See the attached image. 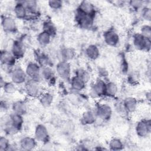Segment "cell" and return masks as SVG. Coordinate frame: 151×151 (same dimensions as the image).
<instances>
[{"label": "cell", "instance_id": "cell-1", "mask_svg": "<svg viewBox=\"0 0 151 151\" xmlns=\"http://www.w3.org/2000/svg\"><path fill=\"white\" fill-rule=\"evenodd\" d=\"M94 15H88L78 11L76 15V20L80 26L83 28H90L93 23Z\"/></svg>", "mask_w": 151, "mask_h": 151}, {"label": "cell", "instance_id": "cell-2", "mask_svg": "<svg viewBox=\"0 0 151 151\" xmlns=\"http://www.w3.org/2000/svg\"><path fill=\"white\" fill-rule=\"evenodd\" d=\"M133 42L135 47L139 50L148 51L150 48V39L143 37L140 34L134 36Z\"/></svg>", "mask_w": 151, "mask_h": 151}, {"label": "cell", "instance_id": "cell-3", "mask_svg": "<svg viewBox=\"0 0 151 151\" xmlns=\"http://www.w3.org/2000/svg\"><path fill=\"white\" fill-rule=\"evenodd\" d=\"M26 74L34 81L37 83L40 80V69L38 65L36 63H31L27 65Z\"/></svg>", "mask_w": 151, "mask_h": 151}, {"label": "cell", "instance_id": "cell-4", "mask_svg": "<svg viewBox=\"0 0 151 151\" xmlns=\"http://www.w3.org/2000/svg\"><path fill=\"white\" fill-rule=\"evenodd\" d=\"M58 74L63 79L68 80L70 77L71 67L66 61L60 62L56 67Z\"/></svg>", "mask_w": 151, "mask_h": 151}, {"label": "cell", "instance_id": "cell-5", "mask_svg": "<svg viewBox=\"0 0 151 151\" xmlns=\"http://www.w3.org/2000/svg\"><path fill=\"white\" fill-rule=\"evenodd\" d=\"M150 121L149 120H141L137 124L136 133L140 137H146L150 132Z\"/></svg>", "mask_w": 151, "mask_h": 151}, {"label": "cell", "instance_id": "cell-6", "mask_svg": "<svg viewBox=\"0 0 151 151\" xmlns=\"http://www.w3.org/2000/svg\"><path fill=\"white\" fill-rule=\"evenodd\" d=\"M27 74L21 68H16L12 71L11 78L12 81L16 84L24 83L26 80Z\"/></svg>", "mask_w": 151, "mask_h": 151}, {"label": "cell", "instance_id": "cell-7", "mask_svg": "<svg viewBox=\"0 0 151 151\" xmlns=\"http://www.w3.org/2000/svg\"><path fill=\"white\" fill-rule=\"evenodd\" d=\"M35 138L41 142H45L48 137V130L46 127L43 124H38L35 130Z\"/></svg>", "mask_w": 151, "mask_h": 151}, {"label": "cell", "instance_id": "cell-8", "mask_svg": "<svg viewBox=\"0 0 151 151\" xmlns=\"http://www.w3.org/2000/svg\"><path fill=\"white\" fill-rule=\"evenodd\" d=\"M2 26L4 31L6 32H14L16 29L15 21L9 17H4L2 19Z\"/></svg>", "mask_w": 151, "mask_h": 151}, {"label": "cell", "instance_id": "cell-9", "mask_svg": "<svg viewBox=\"0 0 151 151\" xmlns=\"http://www.w3.org/2000/svg\"><path fill=\"white\" fill-rule=\"evenodd\" d=\"M105 42L110 46L116 45L119 41V37L117 34L113 30H110L107 31L104 35Z\"/></svg>", "mask_w": 151, "mask_h": 151}, {"label": "cell", "instance_id": "cell-10", "mask_svg": "<svg viewBox=\"0 0 151 151\" xmlns=\"http://www.w3.org/2000/svg\"><path fill=\"white\" fill-rule=\"evenodd\" d=\"M111 109L107 104H103L100 106L97 110V116L104 120L109 119L111 115Z\"/></svg>", "mask_w": 151, "mask_h": 151}, {"label": "cell", "instance_id": "cell-11", "mask_svg": "<svg viewBox=\"0 0 151 151\" xmlns=\"http://www.w3.org/2000/svg\"><path fill=\"white\" fill-rule=\"evenodd\" d=\"M25 91L28 95L31 97H35L39 93V86L37 82L31 80L28 82L25 85Z\"/></svg>", "mask_w": 151, "mask_h": 151}, {"label": "cell", "instance_id": "cell-12", "mask_svg": "<svg viewBox=\"0 0 151 151\" xmlns=\"http://www.w3.org/2000/svg\"><path fill=\"white\" fill-rule=\"evenodd\" d=\"M106 83L101 80H97L92 87L93 94L100 96L106 94Z\"/></svg>", "mask_w": 151, "mask_h": 151}, {"label": "cell", "instance_id": "cell-13", "mask_svg": "<svg viewBox=\"0 0 151 151\" xmlns=\"http://www.w3.org/2000/svg\"><path fill=\"white\" fill-rule=\"evenodd\" d=\"M21 148L25 150H31L36 146V142L34 139L30 137H25L20 141Z\"/></svg>", "mask_w": 151, "mask_h": 151}, {"label": "cell", "instance_id": "cell-14", "mask_svg": "<svg viewBox=\"0 0 151 151\" xmlns=\"http://www.w3.org/2000/svg\"><path fill=\"white\" fill-rule=\"evenodd\" d=\"M15 58L13 54H11L8 51H4L1 53V61L4 65H12L15 62Z\"/></svg>", "mask_w": 151, "mask_h": 151}, {"label": "cell", "instance_id": "cell-15", "mask_svg": "<svg viewBox=\"0 0 151 151\" xmlns=\"http://www.w3.org/2000/svg\"><path fill=\"white\" fill-rule=\"evenodd\" d=\"M94 6L91 2L84 1L80 3L78 11L86 14L94 15Z\"/></svg>", "mask_w": 151, "mask_h": 151}, {"label": "cell", "instance_id": "cell-16", "mask_svg": "<svg viewBox=\"0 0 151 151\" xmlns=\"http://www.w3.org/2000/svg\"><path fill=\"white\" fill-rule=\"evenodd\" d=\"M12 54L15 58L22 57L24 54V48L23 44L18 41H15L12 47Z\"/></svg>", "mask_w": 151, "mask_h": 151}, {"label": "cell", "instance_id": "cell-17", "mask_svg": "<svg viewBox=\"0 0 151 151\" xmlns=\"http://www.w3.org/2000/svg\"><path fill=\"white\" fill-rule=\"evenodd\" d=\"M9 118L13 126L19 130L23 124V119L22 115L14 112L9 116Z\"/></svg>", "mask_w": 151, "mask_h": 151}, {"label": "cell", "instance_id": "cell-18", "mask_svg": "<svg viewBox=\"0 0 151 151\" xmlns=\"http://www.w3.org/2000/svg\"><path fill=\"white\" fill-rule=\"evenodd\" d=\"M123 106L127 112H133L136 108L137 101L133 97H128L124 101Z\"/></svg>", "mask_w": 151, "mask_h": 151}, {"label": "cell", "instance_id": "cell-19", "mask_svg": "<svg viewBox=\"0 0 151 151\" xmlns=\"http://www.w3.org/2000/svg\"><path fill=\"white\" fill-rule=\"evenodd\" d=\"M27 9L21 2H19L15 6L14 12L18 18H24L27 16Z\"/></svg>", "mask_w": 151, "mask_h": 151}, {"label": "cell", "instance_id": "cell-20", "mask_svg": "<svg viewBox=\"0 0 151 151\" xmlns=\"http://www.w3.org/2000/svg\"><path fill=\"white\" fill-rule=\"evenodd\" d=\"M86 53L88 58L95 60L97 58L99 55V50L96 45H90L86 48Z\"/></svg>", "mask_w": 151, "mask_h": 151}, {"label": "cell", "instance_id": "cell-21", "mask_svg": "<svg viewBox=\"0 0 151 151\" xmlns=\"http://www.w3.org/2000/svg\"><path fill=\"white\" fill-rule=\"evenodd\" d=\"M12 110L14 113L22 116L27 111V106L22 101H16L12 105Z\"/></svg>", "mask_w": 151, "mask_h": 151}, {"label": "cell", "instance_id": "cell-22", "mask_svg": "<svg viewBox=\"0 0 151 151\" xmlns=\"http://www.w3.org/2000/svg\"><path fill=\"white\" fill-rule=\"evenodd\" d=\"M85 84L86 83L84 81H83L81 78L78 77L77 76L73 77L71 82V84L73 89L76 91H79L83 89L85 87Z\"/></svg>", "mask_w": 151, "mask_h": 151}, {"label": "cell", "instance_id": "cell-23", "mask_svg": "<svg viewBox=\"0 0 151 151\" xmlns=\"http://www.w3.org/2000/svg\"><path fill=\"white\" fill-rule=\"evenodd\" d=\"M95 116L94 114L90 111H86L82 116L81 121L85 124H91L95 122Z\"/></svg>", "mask_w": 151, "mask_h": 151}, {"label": "cell", "instance_id": "cell-24", "mask_svg": "<svg viewBox=\"0 0 151 151\" xmlns=\"http://www.w3.org/2000/svg\"><path fill=\"white\" fill-rule=\"evenodd\" d=\"M50 38L51 35L45 31L41 32L38 34L37 37L38 41L41 45H47L50 41Z\"/></svg>", "mask_w": 151, "mask_h": 151}, {"label": "cell", "instance_id": "cell-25", "mask_svg": "<svg viewBox=\"0 0 151 151\" xmlns=\"http://www.w3.org/2000/svg\"><path fill=\"white\" fill-rule=\"evenodd\" d=\"M117 91L116 84L113 82H109L106 84V94L110 96H114Z\"/></svg>", "mask_w": 151, "mask_h": 151}, {"label": "cell", "instance_id": "cell-26", "mask_svg": "<svg viewBox=\"0 0 151 151\" xmlns=\"http://www.w3.org/2000/svg\"><path fill=\"white\" fill-rule=\"evenodd\" d=\"M53 100V97L52 96L50 93H45L44 94L41 99H40V102L41 104L44 107H48L50 106L51 103Z\"/></svg>", "mask_w": 151, "mask_h": 151}, {"label": "cell", "instance_id": "cell-27", "mask_svg": "<svg viewBox=\"0 0 151 151\" xmlns=\"http://www.w3.org/2000/svg\"><path fill=\"white\" fill-rule=\"evenodd\" d=\"M109 146L110 149L113 150H118L123 149V143L122 141L119 139H113L110 141Z\"/></svg>", "mask_w": 151, "mask_h": 151}, {"label": "cell", "instance_id": "cell-28", "mask_svg": "<svg viewBox=\"0 0 151 151\" xmlns=\"http://www.w3.org/2000/svg\"><path fill=\"white\" fill-rule=\"evenodd\" d=\"M44 31H45L52 36L55 34L56 29L52 23L50 22H46L44 24Z\"/></svg>", "mask_w": 151, "mask_h": 151}, {"label": "cell", "instance_id": "cell-29", "mask_svg": "<svg viewBox=\"0 0 151 151\" xmlns=\"http://www.w3.org/2000/svg\"><path fill=\"white\" fill-rule=\"evenodd\" d=\"M77 76L78 77L81 78L86 83L87 81H88V80L90 78V74H88V73L84 69L78 70L77 71V76Z\"/></svg>", "mask_w": 151, "mask_h": 151}, {"label": "cell", "instance_id": "cell-30", "mask_svg": "<svg viewBox=\"0 0 151 151\" xmlns=\"http://www.w3.org/2000/svg\"><path fill=\"white\" fill-rule=\"evenodd\" d=\"M61 54H62L63 58H64L65 60H68L72 59L75 55L74 51L71 48L64 49L62 51Z\"/></svg>", "mask_w": 151, "mask_h": 151}, {"label": "cell", "instance_id": "cell-31", "mask_svg": "<svg viewBox=\"0 0 151 151\" xmlns=\"http://www.w3.org/2000/svg\"><path fill=\"white\" fill-rule=\"evenodd\" d=\"M41 75L46 80H51L53 77V72L50 68L44 67L42 70Z\"/></svg>", "mask_w": 151, "mask_h": 151}, {"label": "cell", "instance_id": "cell-32", "mask_svg": "<svg viewBox=\"0 0 151 151\" xmlns=\"http://www.w3.org/2000/svg\"><path fill=\"white\" fill-rule=\"evenodd\" d=\"M26 8L27 10L34 12L37 7V2L35 1H25L21 2Z\"/></svg>", "mask_w": 151, "mask_h": 151}, {"label": "cell", "instance_id": "cell-33", "mask_svg": "<svg viewBox=\"0 0 151 151\" xmlns=\"http://www.w3.org/2000/svg\"><path fill=\"white\" fill-rule=\"evenodd\" d=\"M5 93L8 94L13 93L16 90V87L12 83H5V85L2 87Z\"/></svg>", "mask_w": 151, "mask_h": 151}, {"label": "cell", "instance_id": "cell-34", "mask_svg": "<svg viewBox=\"0 0 151 151\" xmlns=\"http://www.w3.org/2000/svg\"><path fill=\"white\" fill-rule=\"evenodd\" d=\"M9 147V144L8 139L2 136L0 138V150L1 151H4L8 149Z\"/></svg>", "mask_w": 151, "mask_h": 151}, {"label": "cell", "instance_id": "cell-35", "mask_svg": "<svg viewBox=\"0 0 151 151\" xmlns=\"http://www.w3.org/2000/svg\"><path fill=\"white\" fill-rule=\"evenodd\" d=\"M141 35H142L143 37L150 38L151 36V28L150 27L149 25H144L142 27L141 29Z\"/></svg>", "mask_w": 151, "mask_h": 151}, {"label": "cell", "instance_id": "cell-36", "mask_svg": "<svg viewBox=\"0 0 151 151\" xmlns=\"http://www.w3.org/2000/svg\"><path fill=\"white\" fill-rule=\"evenodd\" d=\"M62 1L59 0H51L48 1L49 6L54 9H59L62 6Z\"/></svg>", "mask_w": 151, "mask_h": 151}, {"label": "cell", "instance_id": "cell-37", "mask_svg": "<svg viewBox=\"0 0 151 151\" xmlns=\"http://www.w3.org/2000/svg\"><path fill=\"white\" fill-rule=\"evenodd\" d=\"M142 17L146 21H150L151 18V10L149 8H145L142 11Z\"/></svg>", "mask_w": 151, "mask_h": 151}, {"label": "cell", "instance_id": "cell-38", "mask_svg": "<svg viewBox=\"0 0 151 151\" xmlns=\"http://www.w3.org/2000/svg\"><path fill=\"white\" fill-rule=\"evenodd\" d=\"M38 62L44 67H46L45 65H47L48 64V59L47 58V56H45L44 54H40L38 55Z\"/></svg>", "mask_w": 151, "mask_h": 151}, {"label": "cell", "instance_id": "cell-39", "mask_svg": "<svg viewBox=\"0 0 151 151\" xmlns=\"http://www.w3.org/2000/svg\"><path fill=\"white\" fill-rule=\"evenodd\" d=\"M130 4L133 8L137 9L142 6L143 4V2L142 1H138V0L131 1L130 2Z\"/></svg>", "mask_w": 151, "mask_h": 151}]
</instances>
